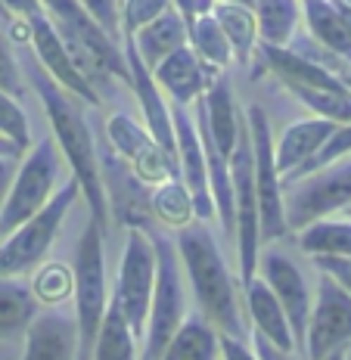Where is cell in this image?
<instances>
[{"label":"cell","instance_id":"obj_1","mask_svg":"<svg viewBox=\"0 0 351 360\" xmlns=\"http://www.w3.org/2000/svg\"><path fill=\"white\" fill-rule=\"evenodd\" d=\"M22 75H25V81L37 94L44 112H47V122L53 127L59 153L65 155V162H69V168H72V177L78 180L81 196H84L87 208H91V221L106 233L109 205H106V190H103V177H100V155H96V137H94L91 124H87L84 112H81V100L65 94V90L37 65V59H28V63L22 65Z\"/></svg>","mask_w":351,"mask_h":360},{"label":"cell","instance_id":"obj_2","mask_svg":"<svg viewBox=\"0 0 351 360\" xmlns=\"http://www.w3.org/2000/svg\"><path fill=\"white\" fill-rule=\"evenodd\" d=\"M177 258L186 274V283L193 289V298L199 304V314L218 329L221 335L245 342V326L236 298V283L230 276V267L215 243L212 230H205L203 221H193L177 233Z\"/></svg>","mask_w":351,"mask_h":360},{"label":"cell","instance_id":"obj_3","mask_svg":"<svg viewBox=\"0 0 351 360\" xmlns=\"http://www.w3.org/2000/svg\"><path fill=\"white\" fill-rule=\"evenodd\" d=\"M41 6L96 94H109L112 78L128 81V63H125L122 44L112 41L78 0H41Z\"/></svg>","mask_w":351,"mask_h":360},{"label":"cell","instance_id":"obj_4","mask_svg":"<svg viewBox=\"0 0 351 360\" xmlns=\"http://www.w3.org/2000/svg\"><path fill=\"white\" fill-rule=\"evenodd\" d=\"M103 230L87 221L84 233L75 252V360H91L96 333H100L103 314L109 307V283H106V258H103Z\"/></svg>","mask_w":351,"mask_h":360},{"label":"cell","instance_id":"obj_5","mask_svg":"<svg viewBox=\"0 0 351 360\" xmlns=\"http://www.w3.org/2000/svg\"><path fill=\"white\" fill-rule=\"evenodd\" d=\"M153 249H155V286H153V298H149L143 339H140L143 342L140 360H159L168 339L177 333V326L186 317V292L181 280L177 245L168 236L153 233Z\"/></svg>","mask_w":351,"mask_h":360},{"label":"cell","instance_id":"obj_6","mask_svg":"<svg viewBox=\"0 0 351 360\" xmlns=\"http://www.w3.org/2000/svg\"><path fill=\"white\" fill-rule=\"evenodd\" d=\"M78 196H81L78 180L69 177L41 212L28 217L25 224H19L13 233H6V239L0 243V276L32 274L47 258L50 245H53L59 227H63V217L69 214V208L75 205Z\"/></svg>","mask_w":351,"mask_h":360},{"label":"cell","instance_id":"obj_7","mask_svg":"<svg viewBox=\"0 0 351 360\" xmlns=\"http://www.w3.org/2000/svg\"><path fill=\"white\" fill-rule=\"evenodd\" d=\"M56 190H59V153L53 149V137H44L34 143V149H28L25 159H19L13 184L6 190L4 205H0V233H13L19 224L34 217L53 199Z\"/></svg>","mask_w":351,"mask_h":360},{"label":"cell","instance_id":"obj_8","mask_svg":"<svg viewBox=\"0 0 351 360\" xmlns=\"http://www.w3.org/2000/svg\"><path fill=\"white\" fill-rule=\"evenodd\" d=\"M351 205V159H339L308 177L295 180L283 190V214L286 230H305L308 224L324 221L333 212Z\"/></svg>","mask_w":351,"mask_h":360},{"label":"cell","instance_id":"obj_9","mask_svg":"<svg viewBox=\"0 0 351 360\" xmlns=\"http://www.w3.org/2000/svg\"><path fill=\"white\" fill-rule=\"evenodd\" d=\"M230 180H234V239H236V261H240V283L252 280L258 270V245H261V224H258V196H255V174H252V140L245 115L240 122L234 155H230Z\"/></svg>","mask_w":351,"mask_h":360},{"label":"cell","instance_id":"obj_10","mask_svg":"<svg viewBox=\"0 0 351 360\" xmlns=\"http://www.w3.org/2000/svg\"><path fill=\"white\" fill-rule=\"evenodd\" d=\"M245 124H249L252 140V174H255V196H258V224H261V243L286 236V214H283V184L280 171L274 162V131L271 118L261 106L245 109Z\"/></svg>","mask_w":351,"mask_h":360},{"label":"cell","instance_id":"obj_11","mask_svg":"<svg viewBox=\"0 0 351 360\" xmlns=\"http://www.w3.org/2000/svg\"><path fill=\"white\" fill-rule=\"evenodd\" d=\"M153 286H155L153 239H149L143 230H128L122 261H118V276H115L112 298H115L118 307H122V314L128 317V326H131V333L137 335V342L143 339V329H146Z\"/></svg>","mask_w":351,"mask_h":360},{"label":"cell","instance_id":"obj_12","mask_svg":"<svg viewBox=\"0 0 351 360\" xmlns=\"http://www.w3.org/2000/svg\"><path fill=\"white\" fill-rule=\"evenodd\" d=\"M351 345V292H345L330 274H320L317 295L311 304L305 354L308 360H324L333 351Z\"/></svg>","mask_w":351,"mask_h":360},{"label":"cell","instance_id":"obj_13","mask_svg":"<svg viewBox=\"0 0 351 360\" xmlns=\"http://www.w3.org/2000/svg\"><path fill=\"white\" fill-rule=\"evenodd\" d=\"M96 155H100V177H103V190H106V205L112 217L128 230H153V208H149V196L153 186L143 184L137 174L131 171V165L125 159H118L109 149V143H96Z\"/></svg>","mask_w":351,"mask_h":360},{"label":"cell","instance_id":"obj_14","mask_svg":"<svg viewBox=\"0 0 351 360\" xmlns=\"http://www.w3.org/2000/svg\"><path fill=\"white\" fill-rule=\"evenodd\" d=\"M25 28H28V37H32V50H34L37 65H41L65 94H72L75 100L87 103V106H100L103 96L96 94L94 84L84 78V72L78 69V63L72 59L69 47L63 44V37L56 34V28H53V22L47 19V13H37V16L25 19Z\"/></svg>","mask_w":351,"mask_h":360},{"label":"cell","instance_id":"obj_15","mask_svg":"<svg viewBox=\"0 0 351 360\" xmlns=\"http://www.w3.org/2000/svg\"><path fill=\"white\" fill-rule=\"evenodd\" d=\"M258 264H261V280L271 286V292L277 295L283 314H286V320H289V329H293V339H295V351H302L305 333H308L311 304H314L302 267H298L289 255H283L277 249L264 252V258H261Z\"/></svg>","mask_w":351,"mask_h":360},{"label":"cell","instance_id":"obj_16","mask_svg":"<svg viewBox=\"0 0 351 360\" xmlns=\"http://www.w3.org/2000/svg\"><path fill=\"white\" fill-rule=\"evenodd\" d=\"M171 127H174V153H177V168L181 180L186 184L193 196V212L196 221H208L215 214L212 190H208V171H205V155H203V140H199L196 122L186 112V106H171Z\"/></svg>","mask_w":351,"mask_h":360},{"label":"cell","instance_id":"obj_17","mask_svg":"<svg viewBox=\"0 0 351 360\" xmlns=\"http://www.w3.org/2000/svg\"><path fill=\"white\" fill-rule=\"evenodd\" d=\"M153 78L159 84V90H165L171 100H174V106H190L199 96H205V90L221 78V69H215L212 63L196 56V50L186 44V47L168 53L155 65Z\"/></svg>","mask_w":351,"mask_h":360},{"label":"cell","instance_id":"obj_18","mask_svg":"<svg viewBox=\"0 0 351 360\" xmlns=\"http://www.w3.org/2000/svg\"><path fill=\"white\" fill-rule=\"evenodd\" d=\"M122 50H125V63H128V84L137 96V106L143 112V127L149 131V137L155 140L162 149L174 153V127H171V106L162 100V90L153 78V69H146V63L137 56L131 44V34H122ZM177 155V153H174Z\"/></svg>","mask_w":351,"mask_h":360},{"label":"cell","instance_id":"obj_19","mask_svg":"<svg viewBox=\"0 0 351 360\" xmlns=\"http://www.w3.org/2000/svg\"><path fill=\"white\" fill-rule=\"evenodd\" d=\"M25 354L22 360H75V317L59 311L37 314L25 329Z\"/></svg>","mask_w":351,"mask_h":360},{"label":"cell","instance_id":"obj_20","mask_svg":"<svg viewBox=\"0 0 351 360\" xmlns=\"http://www.w3.org/2000/svg\"><path fill=\"white\" fill-rule=\"evenodd\" d=\"M243 292H245V311H249L252 323H255V333L264 335L271 345H277L280 351H295L293 329H289V320L271 286L255 274L252 280L243 283Z\"/></svg>","mask_w":351,"mask_h":360},{"label":"cell","instance_id":"obj_21","mask_svg":"<svg viewBox=\"0 0 351 360\" xmlns=\"http://www.w3.org/2000/svg\"><path fill=\"white\" fill-rule=\"evenodd\" d=\"M336 131L333 122L326 118H302V122H293L283 131V137L274 143V162H277V171H280V180L295 171L298 165H305L311 155L317 153L320 146L326 143V137Z\"/></svg>","mask_w":351,"mask_h":360},{"label":"cell","instance_id":"obj_22","mask_svg":"<svg viewBox=\"0 0 351 360\" xmlns=\"http://www.w3.org/2000/svg\"><path fill=\"white\" fill-rule=\"evenodd\" d=\"M131 44L137 50V56L146 63V69H155L168 53H174V50L190 44V28H186L181 13L174 6H168L159 19H153L137 34H131Z\"/></svg>","mask_w":351,"mask_h":360},{"label":"cell","instance_id":"obj_23","mask_svg":"<svg viewBox=\"0 0 351 360\" xmlns=\"http://www.w3.org/2000/svg\"><path fill=\"white\" fill-rule=\"evenodd\" d=\"M302 16L311 32V41L320 50L333 53L339 63L351 65V28L333 0H302Z\"/></svg>","mask_w":351,"mask_h":360},{"label":"cell","instance_id":"obj_24","mask_svg":"<svg viewBox=\"0 0 351 360\" xmlns=\"http://www.w3.org/2000/svg\"><path fill=\"white\" fill-rule=\"evenodd\" d=\"M221 333L215 329L203 314H186L184 323L177 326V333L168 339L165 351L159 360H218L221 348H218Z\"/></svg>","mask_w":351,"mask_h":360},{"label":"cell","instance_id":"obj_25","mask_svg":"<svg viewBox=\"0 0 351 360\" xmlns=\"http://www.w3.org/2000/svg\"><path fill=\"white\" fill-rule=\"evenodd\" d=\"M252 16L258 25V41L289 47L302 22V4L298 0H252Z\"/></svg>","mask_w":351,"mask_h":360},{"label":"cell","instance_id":"obj_26","mask_svg":"<svg viewBox=\"0 0 351 360\" xmlns=\"http://www.w3.org/2000/svg\"><path fill=\"white\" fill-rule=\"evenodd\" d=\"M41 314L34 292L16 276H0V339L22 335Z\"/></svg>","mask_w":351,"mask_h":360},{"label":"cell","instance_id":"obj_27","mask_svg":"<svg viewBox=\"0 0 351 360\" xmlns=\"http://www.w3.org/2000/svg\"><path fill=\"white\" fill-rule=\"evenodd\" d=\"M91 360H140L137 351V335L131 333L128 317L122 314L118 302L109 295V307L103 314L100 333H96Z\"/></svg>","mask_w":351,"mask_h":360},{"label":"cell","instance_id":"obj_28","mask_svg":"<svg viewBox=\"0 0 351 360\" xmlns=\"http://www.w3.org/2000/svg\"><path fill=\"white\" fill-rule=\"evenodd\" d=\"M212 16L221 25L224 37H227L230 50H234V59L249 65L252 59H255V44H258V25H255L252 10L249 6H240V4H221V0H215Z\"/></svg>","mask_w":351,"mask_h":360},{"label":"cell","instance_id":"obj_29","mask_svg":"<svg viewBox=\"0 0 351 360\" xmlns=\"http://www.w3.org/2000/svg\"><path fill=\"white\" fill-rule=\"evenodd\" d=\"M298 243L308 255H326V258H351V217H324L298 230Z\"/></svg>","mask_w":351,"mask_h":360},{"label":"cell","instance_id":"obj_30","mask_svg":"<svg viewBox=\"0 0 351 360\" xmlns=\"http://www.w3.org/2000/svg\"><path fill=\"white\" fill-rule=\"evenodd\" d=\"M149 208H153V217L165 227L181 230L186 224L196 221V212H193V196L186 190V184L181 177H171L165 184L153 186V196H149Z\"/></svg>","mask_w":351,"mask_h":360},{"label":"cell","instance_id":"obj_31","mask_svg":"<svg viewBox=\"0 0 351 360\" xmlns=\"http://www.w3.org/2000/svg\"><path fill=\"white\" fill-rule=\"evenodd\" d=\"M106 143L118 159L134 165L155 140L149 137V131L143 124L134 122L128 112H115V115H109V122H106Z\"/></svg>","mask_w":351,"mask_h":360},{"label":"cell","instance_id":"obj_32","mask_svg":"<svg viewBox=\"0 0 351 360\" xmlns=\"http://www.w3.org/2000/svg\"><path fill=\"white\" fill-rule=\"evenodd\" d=\"M190 47L196 50V56H203L205 63H212L215 69H227L234 63V50H230L227 37H224L221 25L215 22V16H196L190 22Z\"/></svg>","mask_w":351,"mask_h":360},{"label":"cell","instance_id":"obj_33","mask_svg":"<svg viewBox=\"0 0 351 360\" xmlns=\"http://www.w3.org/2000/svg\"><path fill=\"white\" fill-rule=\"evenodd\" d=\"M302 106H308L317 118L333 124L351 122V87L345 90H317V87H286Z\"/></svg>","mask_w":351,"mask_h":360},{"label":"cell","instance_id":"obj_34","mask_svg":"<svg viewBox=\"0 0 351 360\" xmlns=\"http://www.w3.org/2000/svg\"><path fill=\"white\" fill-rule=\"evenodd\" d=\"M345 155H351V122H348V124H336V131L330 134V137H326V143L320 146L317 153L311 155V159L305 162V165H298L295 171H289V174L280 180L283 190H286L289 184H295V180L308 177L311 171H320V168H326V165L345 159Z\"/></svg>","mask_w":351,"mask_h":360},{"label":"cell","instance_id":"obj_35","mask_svg":"<svg viewBox=\"0 0 351 360\" xmlns=\"http://www.w3.org/2000/svg\"><path fill=\"white\" fill-rule=\"evenodd\" d=\"M32 292L37 298V304H59L75 292V274L65 264H47L37 270Z\"/></svg>","mask_w":351,"mask_h":360},{"label":"cell","instance_id":"obj_36","mask_svg":"<svg viewBox=\"0 0 351 360\" xmlns=\"http://www.w3.org/2000/svg\"><path fill=\"white\" fill-rule=\"evenodd\" d=\"M168 6H171V0H122V6H118L122 34H137L143 25L159 19Z\"/></svg>","mask_w":351,"mask_h":360},{"label":"cell","instance_id":"obj_37","mask_svg":"<svg viewBox=\"0 0 351 360\" xmlns=\"http://www.w3.org/2000/svg\"><path fill=\"white\" fill-rule=\"evenodd\" d=\"M0 137L16 143L22 153H28V115L22 112L19 100L0 90Z\"/></svg>","mask_w":351,"mask_h":360},{"label":"cell","instance_id":"obj_38","mask_svg":"<svg viewBox=\"0 0 351 360\" xmlns=\"http://www.w3.org/2000/svg\"><path fill=\"white\" fill-rule=\"evenodd\" d=\"M0 90H4V94H10V96H16V100H22V96L28 94L22 65H19V59L13 56L10 41H6L4 34H0Z\"/></svg>","mask_w":351,"mask_h":360},{"label":"cell","instance_id":"obj_39","mask_svg":"<svg viewBox=\"0 0 351 360\" xmlns=\"http://www.w3.org/2000/svg\"><path fill=\"white\" fill-rule=\"evenodd\" d=\"M78 4L91 13L94 22L112 37V41L122 44V25H118V6H122V0H78Z\"/></svg>","mask_w":351,"mask_h":360},{"label":"cell","instance_id":"obj_40","mask_svg":"<svg viewBox=\"0 0 351 360\" xmlns=\"http://www.w3.org/2000/svg\"><path fill=\"white\" fill-rule=\"evenodd\" d=\"M314 264L320 274H330L345 292H351V258H326V255H314Z\"/></svg>","mask_w":351,"mask_h":360},{"label":"cell","instance_id":"obj_41","mask_svg":"<svg viewBox=\"0 0 351 360\" xmlns=\"http://www.w3.org/2000/svg\"><path fill=\"white\" fill-rule=\"evenodd\" d=\"M44 13L41 0H0V16H19L22 22Z\"/></svg>","mask_w":351,"mask_h":360},{"label":"cell","instance_id":"obj_42","mask_svg":"<svg viewBox=\"0 0 351 360\" xmlns=\"http://www.w3.org/2000/svg\"><path fill=\"white\" fill-rule=\"evenodd\" d=\"M252 345H255V357L258 360H295L293 357L295 351H280L277 345H271L264 335H258V333H252Z\"/></svg>","mask_w":351,"mask_h":360},{"label":"cell","instance_id":"obj_43","mask_svg":"<svg viewBox=\"0 0 351 360\" xmlns=\"http://www.w3.org/2000/svg\"><path fill=\"white\" fill-rule=\"evenodd\" d=\"M218 348H221V357H224V360H258L249 348H245V342L230 339V335H221V339H218Z\"/></svg>","mask_w":351,"mask_h":360},{"label":"cell","instance_id":"obj_44","mask_svg":"<svg viewBox=\"0 0 351 360\" xmlns=\"http://www.w3.org/2000/svg\"><path fill=\"white\" fill-rule=\"evenodd\" d=\"M16 168H19V159H0V205L6 199V190H10Z\"/></svg>","mask_w":351,"mask_h":360},{"label":"cell","instance_id":"obj_45","mask_svg":"<svg viewBox=\"0 0 351 360\" xmlns=\"http://www.w3.org/2000/svg\"><path fill=\"white\" fill-rule=\"evenodd\" d=\"M22 149L16 146V143H10V140L6 137H0V159H22Z\"/></svg>","mask_w":351,"mask_h":360},{"label":"cell","instance_id":"obj_46","mask_svg":"<svg viewBox=\"0 0 351 360\" xmlns=\"http://www.w3.org/2000/svg\"><path fill=\"white\" fill-rule=\"evenodd\" d=\"M333 4H336V10L342 13V19H345V22H348V28H351V6H348V4H342V0H333Z\"/></svg>","mask_w":351,"mask_h":360},{"label":"cell","instance_id":"obj_47","mask_svg":"<svg viewBox=\"0 0 351 360\" xmlns=\"http://www.w3.org/2000/svg\"><path fill=\"white\" fill-rule=\"evenodd\" d=\"M324 360H345V348H339V351H333L330 357H324Z\"/></svg>","mask_w":351,"mask_h":360},{"label":"cell","instance_id":"obj_48","mask_svg":"<svg viewBox=\"0 0 351 360\" xmlns=\"http://www.w3.org/2000/svg\"><path fill=\"white\" fill-rule=\"evenodd\" d=\"M221 4H240V6H249L252 10V0H221Z\"/></svg>","mask_w":351,"mask_h":360},{"label":"cell","instance_id":"obj_49","mask_svg":"<svg viewBox=\"0 0 351 360\" xmlns=\"http://www.w3.org/2000/svg\"><path fill=\"white\" fill-rule=\"evenodd\" d=\"M345 360H351V345H348V348H345Z\"/></svg>","mask_w":351,"mask_h":360},{"label":"cell","instance_id":"obj_50","mask_svg":"<svg viewBox=\"0 0 351 360\" xmlns=\"http://www.w3.org/2000/svg\"><path fill=\"white\" fill-rule=\"evenodd\" d=\"M345 214H348V217H351V205H348V208H345Z\"/></svg>","mask_w":351,"mask_h":360}]
</instances>
